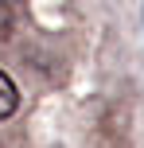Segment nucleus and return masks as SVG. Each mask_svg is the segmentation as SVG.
I'll return each instance as SVG.
<instances>
[{"label":"nucleus","mask_w":144,"mask_h":148,"mask_svg":"<svg viewBox=\"0 0 144 148\" xmlns=\"http://www.w3.org/2000/svg\"><path fill=\"white\" fill-rule=\"evenodd\" d=\"M16 105H20V90H16V82L8 78L4 70H0V121H8L16 113Z\"/></svg>","instance_id":"1"}]
</instances>
